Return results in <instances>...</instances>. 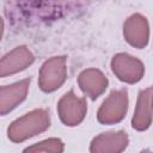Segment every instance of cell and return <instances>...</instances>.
Segmentation results:
<instances>
[{
	"mask_svg": "<svg viewBox=\"0 0 153 153\" xmlns=\"http://www.w3.org/2000/svg\"><path fill=\"white\" fill-rule=\"evenodd\" d=\"M78 86L86 97L96 100L108 88L109 80L100 69L86 68L78 75Z\"/></svg>",
	"mask_w": 153,
	"mask_h": 153,
	"instance_id": "obj_10",
	"label": "cell"
},
{
	"mask_svg": "<svg viewBox=\"0 0 153 153\" xmlns=\"http://www.w3.org/2000/svg\"><path fill=\"white\" fill-rule=\"evenodd\" d=\"M4 27H5L4 19L0 17V41H1V37H2V33H4Z\"/></svg>",
	"mask_w": 153,
	"mask_h": 153,
	"instance_id": "obj_13",
	"label": "cell"
},
{
	"mask_svg": "<svg viewBox=\"0 0 153 153\" xmlns=\"http://www.w3.org/2000/svg\"><path fill=\"white\" fill-rule=\"evenodd\" d=\"M129 145V136L126 131H106L100 133L90 142L91 153H120Z\"/></svg>",
	"mask_w": 153,
	"mask_h": 153,
	"instance_id": "obj_9",
	"label": "cell"
},
{
	"mask_svg": "<svg viewBox=\"0 0 153 153\" xmlns=\"http://www.w3.org/2000/svg\"><path fill=\"white\" fill-rule=\"evenodd\" d=\"M65 151V143L59 137H49L42 140L37 143H33L26 148L24 152H53V153H62Z\"/></svg>",
	"mask_w": 153,
	"mask_h": 153,
	"instance_id": "obj_12",
	"label": "cell"
},
{
	"mask_svg": "<svg viewBox=\"0 0 153 153\" xmlns=\"http://www.w3.org/2000/svg\"><path fill=\"white\" fill-rule=\"evenodd\" d=\"M123 37L126 42L136 48L143 49L149 42V24L145 16L134 13L123 24Z\"/></svg>",
	"mask_w": 153,
	"mask_h": 153,
	"instance_id": "obj_6",
	"label": "cell"
},
{
	"mask_svg": "<svg viewBox=\"0 0 153 153\" xmlns=\"http://www.w3.org/2000/svg\"><path fill=\"white\" fill-rule=\"evenodd\" d=\"M50 127L48 109H33L14 120L7 128V137L14 143L24 142L44 133Z\"/></svg>",
	"mask_w": 153,
	"mask_h": 153,
	"instance_id": "obj_1",
	"label": "cell"
},
{
	"mask_svg": "<svg viewBox=\"0 0 153 153\" xmlns=\"http://www.w3.org/2000/svg\"><path fill=\"white\" fill-rule=\"evenodd\" d=\"M30 78L16 81L11 85L0 86V116H5L22 104L29 93Z\"/></svg>",
	"mask_w": 153,
	"mask_h": 153,
	"instance_id": "obj_8",
	"label": "cell"
},
{
	"mask_svg": "<svg viewBox=\"0 0 153 153\" xmlns=\"http://www.w3.org/2000/svg\"><path fill=\"white\" fill-rule=\"evenodd\" d=\"M35 61L32 51L26 45H18L0 57V78H6L25 71Z\"/></svg>",
	"mask_w": 153,
	"mask_h": 153,
	"instance_id": "obj_7",
	"label": "cell"
},
{
	"mask_svg": "<svg viewBox=\"0 0 153 153\" xmlns=\"http://www.w3.org/2000/svg\"><path fill=\"white\" fill-rule=\"evenodd\" d=\"M152 87L139 92L135 111L131 118V127L137 131L147 130L152 124Z\"/></svg>",
	"mask_w": 153,
	"mask_h": 153,
	"instance_id": "obj_11",
	"label": "cell"
},
{
	"mask_svg": "<svg viewBox=\"0 0 153 153\" xmlns=\"http://www.w3.org/2000/svg\"><path fill=\"white\" fill-rule=\"evenodd\" d=\"M110 68L120 81L130 85L139 82L145 75L143 62L128 53L115 54L110 61Z\"/></svg>",
	"mask_w": 153,
	"mask_h": 153,
	"instance_id": "obj_4",
	"label": "cell"
},
{
	"mask_svg": "<svg viewBox=\"0 0 153 153\" xmlns=\"http://www.w3.org/2000/svg\"><path fill=\"white\" fill-rule=\"evenodd\" d=\"M67 79V56H53L43 62L38 72V87L45 93L59 90Z\"/></svg>",
	"mask_w": 153,
	"mask_h": 153,
	"instance_id": "obj_2",
	"label": "cell"
},
{
	"mask_svg": "<svg viewBox=\"0 0 153 153\" xmlns=\"http://www.w3.org/2000/svg\"><path fill=\"white\" fill-rule=\"evenodd\" d=\"M128 106L129 97L127 88L114 90L99 106L97 111V121L105 126L117 124L126 117Z\"/></svg>",
	"mask_w": 153,
	"mask_h": 153,
	"instance_id": "obj_3",
	"label": "cell"
},
{
	"mask_svg": "<svg viewBox=\"0 0 153 153\" xmlns=\"http://www.w3.org/2000/svg\"><path fill=\"white\" fill-rule=\"evenodd\" d=\"M86 98L78 97L73 90L66 92L57 102V115L60 121L67 127L79 126L86 117Z\"/></svg>",
	"mask_w": 153,
	"mask_h": 153,
	"instance_id": "obj_5",
	"label": "cell"
}]
</instances>
